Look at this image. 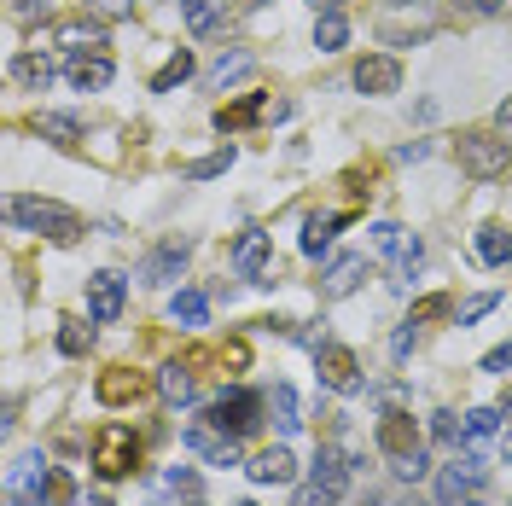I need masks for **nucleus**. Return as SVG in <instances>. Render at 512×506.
<instances>
[{"instance_id": "43", "label": "nucleus", "mask_w": 512, "mask_h": 506, "mask_svg": "<svg viewBox=\"0 0 512 506\" xmlns=\"http://www.w3.org/2000/svg\"><path fill=\"white\" fill-rule=\"evenodd\" d=\"M466 6H472V12H483V18H489V12H501V0H466Z\"/></svg>"}, {"instance_id": "44", "label": "nucleus", "mask_w": 512, "mask_h": 506, "mask_svg": "<svg viewBox=\"0 0 512 506\" xmlns=\"http://www.w3.org/2000/svg\"><path fill=\"white\" fill-rule=\"evenodd\" d=\"M315 12H344V0H309Z\"/></svg>"}, {"instance_id": "6", "label": "nucleus", "mask_w": 512, "mask_h": 506, "mask_svg": "<svg viewBox=\"0 0 512 506\" xmlns=\"http://www.w3.org/2000/svg\"><path fill=\"white\" fill-rule=\"evenodd\" d=\"M373 245H379V256L390 262V285H408V280H414L419 256H425L419 233H408V227H396V222H379V227H373Z\"/></svg>"}, {"instance_id": "26", "label": "nucleus", "mask_w": 512, "mask_h": 506, "mask_svg": "<svg viewBox=\"0 0 512 506\" xmlns=\"http://www.w3.org/2000/svg\"><path fill=\"white\" fill-rule=\"evenodd\" d=\"M181 262H187V245H181V239H169V245H163V251L146 262V285H163L175 268H181Z\"/></svg>"}, {"instance_id": "11", "label": "nucleus", "mask_w": 512, "mask_h": 506, "mask_svg": "<svg viewBox=\"0 0 512 506\" xmlns=\"http://www.w3.org/2000/svg\"><path fill=\"white\" fill-rule=\"evenodd\" d=\"M373 437H379V448L390 460H408V454H419V419L402 408H390V413H379V431Z\"/></svg>"}, {"instance_id": "46", "label": "nucleus", "mask_w": 512, "mask_h": 506, "mask_svg": "<svg viewBox=\"0 0 512 506\" xmlns=\"http://www.w3.org/2000/svg\"><path fill=\"white\" fill-rule=\"evenodd\" d=\"M390 6H425V0H390Z\"/></svg>"}, {"instance_id": "34", "label": "nucleus", "mask_w": 512, "mask_h": 506, "mask_svg": "<svg viewBox=\"0 0 512 506\" xmlns=\"http://www.w3.org/2000/svg\"><path fill=\"white\" fill-rule=\"evenodd\" d=\"M448 315H454V303H448L443 291H437V297H419L408 320H414V326H431V320H448Z\"/></svg>"}, {"instance_id": "1", "label": "nucleus", "mask_w": 512, "mask_h": 506, "mask_svg": "<svg viewBox=\"0 0 512 506\" xmlns=\"http://www.w3.org/2000/svg\"><path fill=\"white\" fill-rule=\"evenodd\" d=\"M6 210H12V222H18V227L47 233L53 245H76V239H82V216H76V210H64V204H53V198H12Z\"/></svg>"}, {"instance_id": "19", "label": "nucleus", "mask_w": 512, "mask_h": 506, "mask_svg": "<svg viewBox=\"0 0 512 506\" xmlns=\"http://www.w3.org/2000/svg\"><path fill=\"white\" fill-rule=\"evenodd\" d=\"M361 274H367V256H338V262L320 274V291H326V297H350L355 285H361Z\"/></svg>"}, {"instance_id": "35", "label": "nucleus", "mask_w": 512, "mask_h": 506, "mask_svg": "<svg viewBox=\"0 0 512 506\" xmlns=\"http://www.w3.org/2000/svg\"><path fill=\"white\" fill-rule=\"evenodd\" d=\"M88 12L99 24H123V18H134V0H88Z\"/></svg>"}, {"instance_id": "24", "label": "nucleus", "mask_w": 512, "mask_h": 506, "mask_svg": "<svg viewBox=\"0 0 512 506\" xmlns=\"http://www.w3.org/2000/svg\"><path fill=\"white\" fill-rule=\"evenodd\" d=\"M350 41V24H344V12H320L315 18V47L320 53H338Z\"/></svg>"}, {"instance_id": "40", "label": "nucleus", "mask_w": 512, "mask_h": 506, "mask_svg": "<svg viewBox=\"0 0 512 506\" xmlns=\"http://www.w3.org/2000/svg\"><path fill=\"white\" fill-rule=\"evenodd\" d=\"M396 472L408 477V483H414V477H425V472H431V460H425V448H419V454H408V460H396Z\"/></svg>"}, {"instance_id": "49", "label": "nucleus", "mask_w": 512, "mask_h": 506, "mask_svg": "<svg viewBox=\"0 0 512 506\" xmlns=\"http://www.w3.org/2000/svg\"><path fill=\"white\" fill-rule=\"evenodd\" d=\"M402 506H419V501H402Z\"/></svg>"}, {"instance_id": "8", "label": "nucleus", "mask_w": 512, "mask_h": 506, "mask_svg": "<svg viewBox=\"0 0 512 506\" xmlns=\"http://www.w3.org/2000/svg\"><path fill=\"white\" fill-rule=\"evenodd\" d=\"M94 396L105 408H134V402H146L152 396V379L140 373V367H105L94 379Z\"/></svg>"}, {"instance_id": "47", "label": "nucleus", "mask_w": 512, "mask_h": 506, "mask_svg": "<svg viewBox=\"0 0 512 506\" xmlns=\"http://www.w3.org/2000/svg\"><path fill=\"white\" fill-rule=\"evenodd\" d=\"M507 460H512V437H507Z\"/></svg>"}, {"instance_id": "18", "label": "nucleus", "mask_w": 512, "mask_h": 506, "mask_svg": "<svg viewBox=\"0 0 512 506\" xmlns=\"http://www.w3.org/2000/svg\"><path fill=\"white\" fill-rule=\"evenodd\" d=\"M64 76H70L82 94H88V88H105V82H111V59H105V53H70Z\"/></svg>"}, {"instance_id": "32", "label": "nucleus", "mask_w": 512, "mask_h": 506, "mask_svg": "<svg viewBox=\"0 0 512 506\" xmlns=\"http://www.w3.org/2000/svg\"><path fill=\"white\" fill-rule=\"evenodd\" d=\"M495 425H501V413L495 408H472L460 431H466V443H483V437H495Z\"/></svg>"}, {"instance_id": "9", "label": "nucleus", "mask_w": 512, "mask_h": 506, "mask_svg": "<svg viewBox=\"0 0 512 506\" xmlns=\"http://www.w3.org/2000/svg\"><path fill=\"white\" fill-rule=\"evenodd\" d=\"M315 367H320V384L326 390H338V396L361 390V361L344 344H315Z\"/></svg>"}, {"instance_id": "41", "label": "nucleus", "mask_w": 512, "mask_h": 506, "mask_svg": "<svg viewBox=\"0 0 512 506\" xmlns=\"http://www.w3.org/2000/svg\"><path fill=\"white\" fill-rule=\"evenodd\" d=\"M483 373H512V344L507 349H489V355H483Z\"/></svg>"}, {"instance_id": "45", "label": "nucleus", "mask_w": 512, "mask_h": 506, "mask_svg": "<svg viewBox=\"0 0 512 506\" xmlns=\"http://www.w3.org/2000/svg\"><path fill=\"white\" fill-rule=\"evenodd\" d=\"M82 506H111V501H105V495H88V501H82Z\"/></svg>"}, {"instance_id": "16", "label": "nucleus", "mask_w": 512, "mask_h": 506, "mask_svg": "<svg viewBox=\"0 0 512 506\" xmlns=\"http://www.w3.org/2000/svg\"><path fill=\"white\" fill-rule=\"evenodd\" d=\"M233 268H239L245 280H256V285L274 280V274H268V233H256V227H251V233L233 245Z\"/></svg>"}, {"instance_id": "20", "label": "nucleus", "mask_w": 512, "mask_h": 506, "mask_svg": "<svg viewBox=\"0 0 512 506\" xmlns=\"http://www.w3.org/2000/svg\"><path fill=\"white\" fill-rule=\"evenodd\" d=\"M297 477V460H291V448H262L251 460V483H291Z\"/></svg>"}, {"instance_id": "12", "label": "nucleus", "mask_w": 512, "mask_h": 506, "mask_svg": "<svg viewBox=\"0 0 512 506\" xmlns=\"http://www.w3.org/2000/svg\"><path fill=\"white\" fill-rule=\"evenodd\" d=\"M123 297H128V280L105 268V274H94V280H88V315H94L99 326H111V320L123 315Z\"/></svg>"}, {"instance_id": "38", "label": "nucleus", "mask_w": 512, "mask_h": 506, "mask_svg": "<svg viewBox=\"0 0 512 506\" xmlns=\"http://www.w3.org/2000/svg\"><path fill=\"white\" fill-rule=\"evenodd\" d=\"M227 163H233V152H216V158H198L187 175H192V181H210V175H222Z\"/></svg>"}, {"instance_id": "51", "label": "nucleus", "mask_w": 512, "mask_h": 506, "mask_svg": "<svg viewBox=\"0 0 512 506\" xmlns=\"http://www.w3.org/2000/svg\"><path fill=\"white\" fill-rule=\"evenodd\" d=\"M507 506H512V501H507Z\"/></svg>"}, {"instance_id": "2", "label": "nucleus", "mask_w": 512, "mask_h": 506, "mask_svg": "<svg viewBox=\"0 0 512 506\" xmlns=\"http://www.w3.org/2000/svg\"><path fill=\"white\" fill-rule=\"evenodd\" d=\"M454 158H460V169L472 181H501L512 169V140H501V134H460Z\"/></svg>"}, {"instance_id": "14", "label": "nucleus", "mask_w": 512, "mask_h": 506, "mask_svg": "<svg viewBox=\"0 0 512 506\" xmlns=\"http://www.w3.org/2000/svg\"><path fill=\"white\" fill-rule=\"evenodd\" d=\"M355 88H361V94H396V88H402V64L390 59V53H367V59L355 64Z\"/></svg>"}, {"instance_id": "22", "label": "nucleus", "mask_w": 512, "mask_h": 506, "mask_svg": "<svg viewBox=\"0 0 512 506\" xmlns=\"http://www.w3.org/2000/svg\"><path fill=\"white\" fill-rule=\"evenodd\" d=\"M35 134L53 140V146H64V152L82 146V123H76V117H35Z\"/></svg>"}, {"instance_id": "36", "label": "nucleus", "mask_w": 512, "mask_h": 506, "mask_svg": "<svg viewBox=\"0 0 512 506\" xmlns=\"http://www.w3.org/2000/svg\"><path fill=\"white\" fill-rule=\"evenodd\" d=\"M163 495H198V472H187V466H175V472H163L158 483Z\"/></svg>"}, {"instance_id": "23", "label": "nucleus", "mask_w": 512, "mask_h": 506, "mask_svg": "<svg viewBox=\"0 0 512 506\" xmlns=\"http://www.w3.org/2000/svg\"><path fill=\"white\" fill-rule=\"evenodd\" d=\"M478 256L489 262V268L512 262V233H507V227H478Z\"/></svg>"}, {"instance_id": "3", "label": "nucleus", "mask_w": 512, "mask_h": 506, "mask_svg": "<svg viewBox=\"0 0 512 506\" xmlns=\"http://www.w3.org/2000/svg\"><path fill=\"white\" fill-rule=\"evenodd\" d=\"M94 472L105 477V483L140 472V437H134L128 425H99L94 431Z\"/></svg>"}, {"instance_id": "37", "label": "nucleus", "mask_w": 512, "mask_h": 506, "mask_svg": "<svg viewBox=\"0 0 512 506\" xmlns=\"http://www.w3.org/2000/svg\"><path fill=\"white\" fill-rule=\"evenodd\" d=\"M216 355H222V367H233V373H245V367H251V344H245V338H227Z\"/></svg>"}, {"instance_id": "4", "label": "nucleus", "mask_w": 512, "mask_h": 506, "mask_svg": "<svg viewBox=\"0 0 512 506\" xmlns=\"http://www.w3.org/2000/svg\"><path fill=\"white\" fill-rule=\"evenodd\" d=\"M350 472H355V460H344L338 448H320L315 477L297 489V506H338V501H344V483H350Z\"/></svg>"}, {"instance_id": "33", "label": "nucleus", "mask_w": 512, "mask_h": 506, "mask_svg": "<svg viewBox=\"0 0 512 506\" xmlns=\"http://www.w3.org/2000/svg\"><path fill=\"white\" fill-rule=\"evenodd\" d=\"M88 344H94V326H82V320H64V332H59V349H64V355H88Z\"/></svg>"}, {"instance_id": "30", "label": "nucleus", "mask_w": 512, "mask_h": 506, "mask_svg": "<svg viewBox=\"0 0 512 506\" xmlns=\"http://www.w3.org/2000/svg\"><path fill=\"white\" fill-rule=\"evenodd\" d=\"M158 390H163V402H175V408L192 402V367H187V361H175V367L158 379Z\"/></svg>"}, {"instance_id": "27", "label": "nucleus", "mask_w": 512, "mask_h": 506, "mask_svg": "<svg viewBox=\"0 0 512 506\" xmlns=\"http://www.w3.org/2000/svg\"><path fill=\"white\" fill-rule=\"evenodd\" d=\"M251 70H256V59L245 47H239V53H222L216 70H210V88H227V82H239V76H251Z\"/></svg>"}, {"instance_id": "31", "label": "nucleus", "mask_w": 512, "mask_h": 506, "mask_svg": "<svg viewBox=\"0 0 512 506\" xmlns=\"http://www.w3.org/2000/svg\"><path fill=\"white\" fill-rule=\"evenodd\" d=\"M187 76H192V53H187V47H181V53H175V59L163 64L158 76H152V94H169V88H181Z\"/></svg>"}, {"instance_id": "28", "label": "nucleus", "mask_w": 512, "mask_h": 506, "mask_svg": "<svg viewBox=\"0 0 512 506\" xmlns=\"http://www.w3.org/2000/svg\"><path fill=\"white\" fill-rule=\"evenodd\" d=\"M169 315L181 320V326H198V320L210 315V297H204V291H175V297H169Z\"/></svg>"}, {"instance_id": "5", "label": "nucleus", "mask_w": 512, "mask_h": 506, "mask_svg": "<svg viewBox=\"0 0 512 506\" xmlns=\"http://www.w3.org/2000/svg\"><path fill=\"white\" fill-rule=\"evenodd\" d=\"M262 413H268V396H256V390H227V396L210 402L204 419H210L216 431H227V437H245V431L262 425Z\"/></svg>"}, {"instance_id": "50", "label": "nucleus", "mask_w": 512, "mask_h": 506, "mask_svg": "<svg viewBox=\"0 0 512 506\" xmlns=\"http://www.w3.org/2000/svg\"><path fill=\"white\" fill-rule=\"evenodd\" d=\"M245 506H251V501H245Z\"/></svg>"}, {"instance_id": "10", "label": "nucleus", "mask_w": 512, "mask_h": 506, "mask_svg": "<svg viewBox=\"0 0 512 506\" xmlns=\"http://www.w3.org/2000/svg\"><path fill=\"white\" fill-rule=\"evenodd\" d=\"M47 41L64 47V53H99V47H105V24H99L94 12H82V18H59V24L47 30Z\"/></svg>"}, {"instance_id": "39", "label": "nucleus", "mask_w": 512, "mask_h": 506, "mask_svg": "<svg viewBox=\"0 0 512 506\" xmlns=\"http://www.w3.org/2000/svg\"><path fill=\"white\" fill-rule=\"evenodd\" d=\"M414 320H402V332H396V338H390V355H396V361H408V349H414Z\"/></svg>"}, {"instance_id": "7", "label": "nucleus", "mask_w": 512, "mask_h": 506, "mask_svg": "<svg viewBox=\"0 0 512 506\" xmlns=\"http://www.w3.org/2000/svg\"><path fill=\"white\" fill-rule=\"evenodd\" d=\"M437 495H443V506H489L483 501V466L472 454H454L437 477Z\"/></svg>"}, {"instance_id": "13", "label": "nucleus", "mask_w": 512, "mask_h": 506, "mask_svg": "<svg viewBox=\"0 0 512 506\" xmlns=\"http://www.w3.org/2000/svg\"><path fill=\"white\" fill-rule=\"evenodd\" d=\"M256 117H291L286 99H268V94H251V99H233L216 111V128H251Z\"/></svg>"}, {"instance_id": "25", "label": "nucleus", "mask_w": 512, "mask_h": 506, "mask_svg": "<svg viewBox=\"0 0 512 506\" xmlns=\"http://www.w3.org/2000/svg\"><path fill=\"white\" fill-rule=\"evenodd\" d=\"M12 76H18L24 88H47V82H53V59H47V53H24V59H12Z\"/></svg>"}, {"instance_id": "29", "label": "nucleus", "mask_w": 512, "mask_h": 506, "mask_svg": "<svg viewBox=\"0 0 512 506\" xmlns=\"http://www.w3.org/2000/svg\"><path fill=\"white\" fill-rule=\"evenodd\" d=\"M268 413H274V425H280V431H297V425H303V419H297V390H291V384H274Z\"/></svg>"}, {"instance_id": "42", "label": "nucleus", "mask_w": 512, "mask_h": 506, "mask_svg": "<svg viewBox=\"0 0 512 506\" xmlns=\"http://www.w3.org/2000/svg\"><path fill=\"white\" fill-rule=\"evenodd\" d=\"M489 309H495V297H472V303L460 309V326H472V320H483Z\"/></svg>"}, {"instance_id": "21", "label": "nucleus", "mask_w": 512, "mask_h": 506, "mask_svg": "<svg viewBox=\"0 0 512 506\" xmlns=\"http://www.w3.org/2000/svg\"><path fill=\"white\" fill-rule=\"evenodd\" d=\"M222 12H227V0H181V18H187L192 35H210L222 24Z\"/></svg>"}, {"instance_id": "15", "label": "nucleus", "mask_w": 512, "mask_h": 506, "mask_svg": "<svg viewBox=\"0 0 512 506\" xmlns=\"http://www.w3.org/2000/svg\"><path fill=\"white\" fill-rule=\"evenodd\" d=\"M239 437H227V431H216V425H210V419H204V425H187V448L192 454H204V460H216V466H233V460H239Z\"/></svg>"}, {"instance_id": "48", "label": "nucleus", "mask_w": 512, "mask_h": 506, "mask_svg": "<svg viewBox=\"0 0 512 506\" xmlns=\"http://www.w3.org/2000/svg\"><path fill=\"white\" fill-rule=\"evenodd\" d=\"M245 6H262V0H245Z\"/></svg>"}, {"instance_id": "17", "label": "nucleus", "mask_w": 512, "mask_h": 506, "mask_svg": "<svg viewBox=\"0 0 512 506\" xmlns=\"http://www.w3.org/2000/svg\"><path fill=\"white\" fill-rule=\"evenodd\" d=\"M350 216H355V210H326V216H309V222H303V256L326 251V245L338 239V227L350 222Z\"/></svg>"}]
</instances>
